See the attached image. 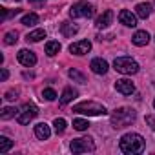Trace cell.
<instances>
[{"mask_svg":"<svg viewBox=\"0 0 155 155\" xmlns=\"http://www.w3.org/2000/svg\"><path fill=\"white\" fill-rule=\"evenodd\" d=\"M8 77H9L8 69H2V81H8Z\"/></svg>","mask_w":155,"mask_h":155,"instance_id":"obj_32","label":"cell"},{"mask_svg":"<svg viewBox=\"0 0 155 155\" xmlns=\"http://www.w3.org/2000/svg\"><path fill=\"white\" fill-rule=\"evenodd\" d=\"M69 51L73 55H86L88 51H91V42L90 40H77L69 46Z\"/></svg>","mask_w":155,"mask_h":155,"instance_id":"obj_9","label":"cell"},{"mask_svg":"<svg viewBox=\"0 0 155 155\" xmlns=\"http://www.w3.org/2000/svg\"><path fill=\"white\" fill-rule=\"evenodd\" d=\"M35 135H37V139H40V140H48L49 135H51V130H49V126H48L46 122H38V124L35 126Z\"/></svg>","mask_w":155,"mask_h":155,"instance_id":"obj_14","label":"cell"},{"mask_svg":"<svg viewBox=\"0 0 155 155\" xmlns=\"http://www.w3.org/2000/svg\"><path fill=\"white\" fill-rule=\"evenodd\" d=\"M17 40H18V33H17V31H8V33L4 35V42H6L8 46L17 44Z\"/></svg>","mask_w":155,"mask_h":155,"instance_id":"obj_25","label":"cell"},{"mask_svg":"<svg viewBox=\"0 0 155 155\" xmlns=\"http://www.w3.org/2000/svg\"><path fill=\"white\" fill-rule=\"evenodd\" d=\"M42 99H46V101H55V99H57V91L51 90V88H46V90L42 91Z\"/></svg>","mask_w":155,"mask_h":155,"instance_id":"obj_28","label":"cell"},{"mask_svg":"<svg viewBox=\"0 0 155 155\" xmlns=\"http://www.w3.org/2000/svg\"><path fill=\"white\" fill-rule=\"evenodd\" d=\"M37 115H38V110H37L35 104H24V106L18 110L17 120H18V124H29Z\"/></svg>","mask_w":155,"mask_h":155,"instance_id":"obj_7","label":"cell"},{"mask_svg":"<svg viewBox=\"0 0 155 155\" xmlns=\"http://www.w3.org/2000/svg\"><path fill=\"white\" fill-rule=\"evenodd\" d=\"M113 68L122 75H135L139 71V64L131 57H117L113 62Z\"/></svg>","mask_w":155,"mask_h":155,"instance_id":"obj_4","label":"cell"},{"mask_svg":"<svg viewBox=\"0 0 155 155\" xmlns=\"http://www.w3.org/2000/svg\"><path fill=\"white\" fill-rule=\"evenodd\" d=\"M115 90L119 93H122V95H131L135 91V86H133V82L130 79H119L115 82Z\"/></svg>","mask_w":155,"mask_h":155,"instance_id":"obj_10","label":"cell"},{"mask_svg":"<svg viewBox=\"0 0 155 155\" xmlns=\"http://www.w3.org/2000/svg\"><path fill=\"white\" fill-rule=\"evenodd\" d=\"M146 124L155 131V117H153V115H146Z\"/></svg>","mask_w":155,"mask_h":155,"instance_id":"obj_30","label":"cell"},{"mask_svg":"<svg viewBox=\"0 0 155 155\" xmlns=\"http://www.w3.org/2000/svg\"><path fill=\"white\" fill-rule=\"evenodd\" d=\"M90 68H91V71L95 75H106L108 73V62L104 58H93L91 64H90Z\"/></svg>","mask_w":155,"mask_h":155,"instance_id":"obj_13","label":"cell"},{"mask_svg":"<svg viewBox=\"0 0 155 155\" xmlns=\"http://www.w3.org/2000/svg\"><path fill=\"white\" fill-rule=\"evenodd\" d=\"M60 31H62L64 37H73L77 31H79V28H77L75 24H71V22H62L60 24Z\"/></svg>","mask_w":155,"mask_h":155,"instance_id":"obj_17","label":"cell"},{"mask_svg":"<svg viewBox=\"0 0 155 155\" xmlns=\"http://www.w3.org/2000/svg\"><path fill=\"white\" fill-rule=\"evenodd\" d=\"M8 17H9V9H8V8H0V18L6 20Z\"/></svg>","mask_w":155,"mask_h":155,"instance_id":"obj_31","label":"cell"},{"mask_svg":"<svg viewBox=\"0 0 155 155\" xmlns=\"http://www.w3.org/2000/svg\"><path fill=\"white\" fill-rule=\"evenodd\" d=\"M135 15H137L139 18L146 20V18L151 15V4H148V2H140V4H137V8H135Z\"/></svg>","mask_w":155,"mask_h":155,"instance_id":"obj_15","label":"cell"},{"mask_svg":"<svg viewBox=\"0 0 155 155\" xmlns=\"http://www.w3.org/2000/svg\"><path fill=\"white\" fill-rule=\"evenodd\" d=\"M119 146H120L122 153H130V155L139 153V151L144 150V139L139 133H126V135H122Z\"/></svg>","mask_w":155,"mask_h":155,"instance_id":"obj_2","label":"cell"},{"mask_svg":"<svg viewBox=\"0 0 155 155\" xmlns=\"http://www.w3.org/2000/svg\"><path fill=\"white\" fill-rule=\"evenodd\" d=\"M66 126H68V122H66L62 117L53 120V128H55V131H57V133H64V131H66Z\"/></svg>","mask_w":155,"mask_h":155,"instance_id":"obj_26","label":"cell"},{"mask_svg":"<svg viewBox=\"0 0 155 155\" xmlns=\"http://www.w3.org/2000/svg\"><path fill=\"white\" fill-rule=\"evenodd\" d=\"M17 2H20V0H17Z\"/></svg>","mask_w":155,"mask_h":155,"instance_id":"obj_35","label":"cell"},{"mask_svg":"<svg viewBox=\"0 0 155 155\" xmlns=\"http://www.w3.org/2000/svg\"><path fill=\"white\" fill-rule=\"evenodd\" d=\"M153 108H155V99H153Z\"/></svg>","mask_w":155,"mask_h":155,"instance_id":"obj_34","label":"cell"},{"mask_svg":"<svg viewBox=\"0 0 155 155\" xmlns=\"http://www.w3.org/2000/svg\"><path fill=\"white\" fill-rule=\"evenodd\" d=\"M17 95H18V90H9V91L6 93V97H4V99H6V101H15V99H17Z\"/></svg>","mask_w":155,"mask_h":155,"instance_id":"obj_29","label":"cell"},{"mask_svg":"<svg viewBox=\"0 0 155 155\" xmlns=\"http://www.w3.org/2000/svg\"><path fill=\"white\" fill-rule=\"evenodd\" d=\"M17 58H18V62H20L22 66H26V68H31V66L37 64V55H35L33 51H29V49H20V51L17 53Z\"/></svg>","mask_w":155,"mask_h":155,"instance_id":"obj_8","label":"cell"},{"mask_svg":"<svg viewBox=\"0 0 155 155\" xmlns=\"http://www.w3.org/2000/svg\"><path fill=\"white\" fill-rule=\"evenodd\" d=\"M93 15H95V8L88 2H77L69 9L71 18H91Z\"/></svg>","mask_w":155,"mask_h":155,"instance_id":"obj_5","label":"cell"},{"mask_svg":"<svg viewBox=\"0 0 155 155\" xmlns=\"http://www.w3.org/2000/svg\"><path fill=\"white\" fill-rule=\"evenodd\" d=\"M73 128H75V130H79V131H84V130L90 128V122L84 120V119H75V120H73Z\"/></svg>","mask_w":155,"mask_h":155,"instance_id":"obj_27","label":"cell"},{"mask_svg":"<svg viewBox=\"0 0 155 155\" xmlns=\"http://www.w3.org/2000/svg\"><path fill=\"white\" fill-rule=\"evenodd\" d=\"M20 22H22L24 26H35V24H38V15H37V13H28V15L22 17Z\"/></svg>","mask_w":155,"mask_h":155,"instance_id":"obj_23","label":"cell"},{"mask_svg":"<svg viewBox=\"0 0 155 155\" xmlns=\"http://www.w3.org/2000/svg\"><path fill=\"white\" fill-rule=\"evenodd\" d=\"M77 95V90H73V88H66L64 91H62V95H60V104H68V102H71Z\"/></svg>","mask_w":155,"mask_h":155,"instance_id":"obj_18","label":"cell"},{"mask_svg":"<svg viewBox=\"0 0 155 155\" xmlns=\"http://www.w3.org/2000/svg\"><path fill=\"white\" fill-rule=\"evenodd\" d=\"M13 148V140L11 139H8V137H0V153H8L9 150Z\"/></svg>","mask_w":155,"mask_h":155,"instance_id":"obj_24","label":"cell"},{"mask_svg":"<svg viewBox=\"0 0 155 155\" xmlns=\"http://www.w3.org/2000/svg\"><path fill=\"white\" fill-rule=\"evenodd\" d=\"M18 115V110L17 108H11V106H8V108H2V111H0V117H2L4 120H8V119H13V117H17Z\"/></svg>","mask_w":155,"mask_h":155,"instance_id":"obj_22","label":"cell"},{"mask_svg":"<svg viewBox=\"0 0 155 155\" xmlns=\"http://www.w3.org/2000/svg\"><path fill=\"white\" fill-rule=\"evenodd\" d=\"M69 148L73 153H88V151H95V142L90 137H81V139H75Z\"/></svg>","mask_w":155,"mask_h":155,"instance_id":"obj_6","label":"cell"},{"mask_svg":"<svg viewBox=\"0 0 155 155\" xmlns=\"http://www.w3.org/2000/svg\"><path fill=\"white\" fill-rule=\"evenodd\" d=\"M73 111L75 113H82V115H88V117H97V115H106V108L99 102H93V101H84V102H79L73 106Z\"/></svg>","mask_w":155,"mask_h":155,"instance_id":"obj_3","label":"cell"},{"mask_svg":"<svg viewBox=\"0 0 155 155\" xmlns=\"http://www.w3.org/2000/svg\"><path fill=\"white\" fill-rule=\"evenodd\" d=\"M68 75H69V79H71V81L79 82V84H84V82H86V77H84L79 69H75V68H71V69L68 71Z\"/></svg>","mask_w":155,"mask_h":155,"instance_id":"obj_20","label":"cell"},{"mask_svg":"<svg viewBox=\"0 0 155 155\" xmlns=\"http://www.w3.org/2000/svg\"><path fill=\"white\" fill-rule=\"evenodd\" d=\"M111 22H113V11H111V9H106V11L95 20V26H97L99 29H106Z\"/></svg>","mask_w":155,"mask_h":155,"instance_id":"obj_12","label":"cell"},{"mask_svg":"<svg viewBox=\"0 0 155 155\" xmlns=\"http://www.w3.org/2000/svg\"><path fill=\"white\" fill-rule=\"evenodd\" d=\"M29 2H31V4H35V6H40V4H44V2H46V0H29Z\"/></svg>","mask_w":155,"mask_h":155,"instance_id":"obj_33","label":"cell"},{"mask_svg":"<svg viewBox=\"0 0 155 155\" xmlns=\"http://www.w3.org/2000/svg\"><path fill=\"white\" fill-rule=\"evenodd\" d=\"M131 42H133L135 46H146V44L150 42V35H148V31H137V33L131 37Z\"/></svg>","mask_w":155,"mask_h":155,"instance_id":"obj_16","label":"cell"},{"mask_svg":"<svg viewBox=\"0 0 155 155\" xmlns=\"http://www.w3.org/2000/svg\"><path fill=\"white\" fill-rule=\"evenodd\" d=\"M119 20H120V24H124L126 28H135V26H137V15H133V13L128 11V9H122V11L119 13Z\"/></svg>","mask_w":155,"mask_h":155,"instance_id":"obj_11","label":"cell"},{"mask_svg":"<svg viewBox=\"0 0 155 155\" xmlns=\"http://www.w3.org/2000/svg\"><path fill=\"white\" fill-rule=\"evenodd\" d=\"M60 42H57V40H49L48 44H46V55H49V57H55L58 51H60Z\"/></svg>","mask_w":155,"mask_h":155,"instance_id":"obj_19","label":"cell"},{"mask_svg":"<svg viewBox=\"0 0 155 155\" xmlns=\"http://www.w3.org/2000/svg\"><path fill=\"white\" fill-rule=\"evenodd\" d=\"M153 4H155V0H153Z\"/></svg>","mask_w":155,"mask_h":155,"instance_id":"obj_36","label":"cell"},{"mask_svg":"<svg viewBox=\"0 0 155 155\" xmlns=\"http://www.w3.org/2000/svg\"><path fill=\"white\" fill-rule=\"evenodd\" d=\"M135 119H137V111L133 108H119L111 113L110 122L115 130H120V128H126V126L133 124Z\"/></svg>","mask_w":155,"mask_h":155,"instance_id":"obj_1","label":"cell"},{"mask_svg":"<svg viewBox=\"0 0 155 155\" xmlns=\"http://www.w3.org/2000/svg\"><path fill=\"white\" fill-rule=\"evenodd\" d=\"M42 38H46V31L44 29H35V31H31L29 35H28V42H40Z\"/></svg>","mask_w":155,"mask_h":155,"instance_id":"obj_21","label":"cell"}]
</instances>
